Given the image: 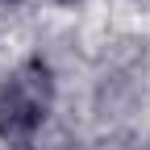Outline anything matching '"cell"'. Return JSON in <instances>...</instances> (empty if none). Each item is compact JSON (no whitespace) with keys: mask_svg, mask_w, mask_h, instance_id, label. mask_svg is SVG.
<instances>
[{"mask_svg":"<svg viewBox=\"0 0 150 150\" xmlns=\"http://www.w3.org/2000/svg\"><path fill=\"white\" fill-rule=\"evenodd\" d=\"M59 4H75V0H59Z\"/></svg>","mask_w":150,"mask_h":150,"instance_id":"3957f363","label":"cell"},{"mask_svg":"<svg viewBox=\"0 0 150 150\" xmlns=\"http://www.w3.org/2000/svg\"><path fill=\"white\" fill-rule=\"evenodd\" d=\"M17 83H21L29 96H38L42 104H50V96H54V79H50V67L42 63V59H25L21 67H17V75H13Z\"/></svg>","mask_w":150,"mask_h":150,"instance_id":"7a4b0ae2","label":"cell"},{"mask_svg":"<svg viewBox=\"0 0 150 150\" xmlns=\"http://www.w3.org/2000/svg\"><path fill=\"white\" fill-rule=\"evenodd\" d=\"M4 4H17V0H4Z\"/></svg>","mask_w":150,"mask_h":150,"instance_id":"277c9868","label":"cell"},{"mask_svg":"<svg viewBox=\"0 0 150 150\" xmlns=\"http://www.w3.org/2000/svg\"><path fill=\"white\" fill-rule=\"evenodd\" d=\"M50 104H42L38 96H29V92L8 79L4 88H0V138H4L8 146H29L33 134H38V125H42V112Z\"/></svg>","mask_w":150,"mask_h":150,"instance_id":"6da1fadb","label":"cell"}]
</instances>
